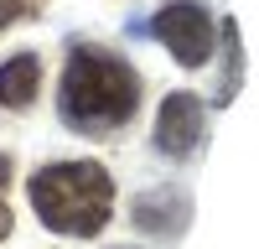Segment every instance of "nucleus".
<instances>
[{"label":"nucleus","instance_id":"nucleus-5","mask_svg":"<svg viewBox=\"0 0 259 249\" xmlns=\"http://www.w3.org/2000/svg\"><path fill=\"white\" fill-rule=\"evenodd\" d=\"M41 89V57L36 52H16L11 62H0V104L6 109H26Z\"/></svg>","mask_w":259,"mask_h":249},{"label":"nucleus","instance_id":"nucleus-2","mask_svg":"<svg viewBox=\"0 0 259 249\" xmlns=\"http://www.w3.org/2000/svg\"><path fill=\"white\" fill-rule=\"evenodd\" d=\"M31 208L57 234L89 239V234H99L109 223L114 182H109V172L99 161H57V166H41L31 177Z\"/></svg>","mask_w":259,"mask_h":249},{"label":"nucleus","instance_id":"nucleus-1","mask_svg":"<svg viewBox=\"0 0 259 249\" xmlns=\"http://www.w3.org/2000/svg\"><path fill=\"white\" fill-rule=\"evenodd\" d=\"M140 104V78L130 62L99 52V47H73L68 68H62V89H57V109L62 119L83 135H109L135 114Z\"/></svg>","mask_w":259,"mask_h":249},{"label":"nucleus","instance_id":"nucleus-4","mask_svg":"<svg viewBox=\"0 0 259 249\" xmlns=\"http://www.w3.org/2000/svg\"><path fill=\"white\" fill-rule=\"evenodd\" d=\"M202 140V99L197 94H166L156 114V145L166 156H187Z\"/></svg>","mask_w":259,"mask_h":249},{"label":"nucleus","instance_id":"nucleus-3","mask_svg":"<svg viewBox=\"0 0 259 249\" xmlns=\"http://www.w3.org/2000/svg\"><path fill=\"white\" fill-rule=\"evenodd\" d=\"M150 31L171 47V57L182 68H202L212 57V16H207L202 0H171V6H161Z\"/></svg>","mask_w":259,"mask_h":249},{"label":"nucleus","instance_id":"nucleus-6","mask_svg":"<svg viewBox=\"0 0 259 249\" xmlns=\"http://www.w3.org/2000/svg\"><path fill=\"white\" fill-rule=\"evenodd\" d=\"M21 16H31V0H0V26H11Z\"/></svg>","mask_w":259,"mask_h":249},{"label":"nucleus","instance_id":"nucleus-8","mask_svg":"<svg viewBox=\"0 0 259 249\" xmlns=\"http://www.w3.org/2000/svg\"><path fill=\"white\" fill-rule=\"evenodd\" d=\"M6 182H11V156H0V192H6Z\"/></svg>","mask_w":259,"mask_h":249},{"label":"nucleus","instance_id":"nucleus-7","mask_svg":"<svg viewBox=\"0 0 259 249\" xmlns=\"http://www.w3.org/2000/svg\"><path fill=\"white\" fill-rule=\"evenodd\" d=\"M11 223H16V218H11V208H6V202H0V239H6V234H11Z\"/></svg>","mask_w":259,"mask_h":249}]
</instances>
